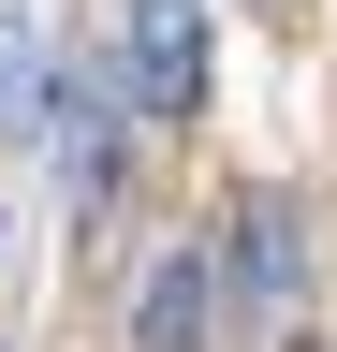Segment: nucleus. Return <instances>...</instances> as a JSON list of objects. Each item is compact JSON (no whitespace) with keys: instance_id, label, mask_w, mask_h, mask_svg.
<instances>
[{"instance_id":"39448f33","label":"nucleus","mask_w":337,"mask_h":352,"mask_svg":"<svg viewBox=\"0 0 337 352\" xmlns=\"http://www.w3.org/2000/svg\"><path fill=\"white\" fill-rule=\"evenodd\" d=\"M45 88H59L45 30H30V15H0V147H30V132H45Z\"/></svg>"},{"instance_id":"f03ea898","label":"nucleus","mask_w":337,"mask_h":352,"mask_svg":"<svg viewBox=\"0 0 337 352\" xmlns=\"http://www.w3.org/2000/svg\"><path fill=\"white\" fill-rule=\"evenodd\" d=\"M220 338V250H161L132 294V352H205Z\"/></svg>"},{"instance_id":"7ed1b4c3","label":"nucleus","mask_w":337,"mask_h":352,"mask_svg":"<svg viewBox=\"0 0 337 352\" xmlns=\"http://www.w3.org/2000/svg\"><path fill=\"white\" fill-rule=\"evenodd\" d=\"M45 147H59V191H73V206L117 191V88H103V74H59V88H45Z\"/></svg>"},{"instance_id":"20e7f679","label":"nucleus","mask_w":337,"mask_h":352,"mask_svg":"<svg viewBox=\"0 0 337 352\" xmlns=\"http://www.w3.org/2000/svg\"><path fill=\"white\" fill-rule=\"evenodd\" d=\"M220 279H235L249 308H293V294H308V220H293L279 191H249V206H235V250H220Z\"/></svg>"},{"instance_id":"f257e3e1","label":"nucleus","mask_w":337,"mask_h":352,"mask_svg":"<svg viewBox=\"0 0 337 352\" xmlns=\"http://www.w3.org/2000/svg\"><path fill=\"white\" fill-rule=\"evenodd\" d=\"M132 118H205V0H132Z\"/></svg>"}]
</instances>
